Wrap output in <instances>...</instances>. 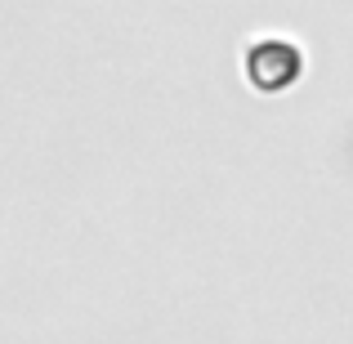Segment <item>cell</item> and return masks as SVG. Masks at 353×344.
I'll return each mask as SVG.
<instances>
[{
	"mask_svg": "<svg viewBox=\"0 0 353 344\" xmlns=\"http://www.w3.org/2000/svg\"><path fill=\"white\" fill-rule=\"evenodd\" d=\"M246 72H250V81H255L259 90H286V85H295V77H300V54H295L286 41H264V45L250 50Z\"/></svg>",
	"mask_w": 353,
	"mask_h": 344,
	"instance_id": "1",
	"label": "cell"
}]
</instances>
